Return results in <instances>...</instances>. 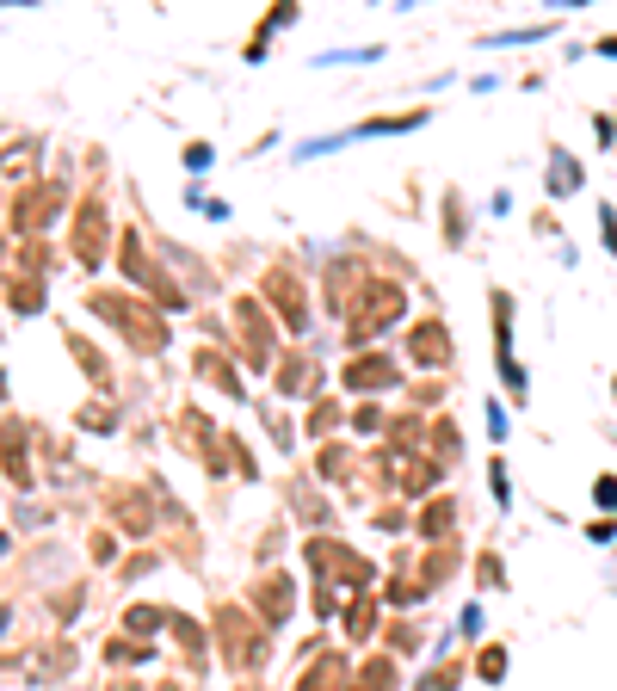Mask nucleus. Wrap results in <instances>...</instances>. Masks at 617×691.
<instances>
[{"label":"nucleus","instance_id":"f257e3e1","mask_svg":"<svg viewBox=\"0 0 617 691\" xmlns=\"http://www.w3.org/2000/svg\"><path fill=\"white\" fill-rule=\"evenodd\" d=\"M87 309H93V315H105V321H112L130 346H142V352H161V346H167V327H161V315H149V303L118 297V290H93Z\"/></svg>","mask_w":617,"mask_h":691},{"label":"nucleus","instance_id":"f03ea898","mask_svg":"<svg viewBox=\"0 0 617 691\" xmlns=\"http://www.w3.org/2000/svg\"><path fill=\"white\" fill-rule=\"evenodd\" d=\"M395 315H402V284H365L358 290V303L346 309V340H371L377 327H389Z\"/></svg>","mask_w":617,"mask_h":691},{"label":"nucleus","instance_id":"7ed1b4c3","mask_svg":"<svg viewBox=\"0 0 617 691\" xmlns=\"http://www.w3.org/2000/svg\"><path fill=\"white\" fill-rule=\"evenodd\" d=\"M56 210H62V186H25L13 198V210H7V229L13 235H38V229L56 223Z\"/></svg>","mask_w":617,"mask_h":691},{"label":"nucleus","instance_id":"20e7f679","mask_svg":"<svg viewBox=\"0 0 617 691\" xmlns=\"http://www.w3.org/2000/svg\"><path fill=\"white\" fill-rule=\"evenodd\" d=\"M216 630H223V648H229V667H253V661H260V654H266V636L260 630H253L247 624V617H241V605H223V611H216Z\"/></svg>","mask_w":617,"mask_h":691},{"label":"nucleus","instance_id":"39448f33","mask_svg":"<svg viewBox=\"0 0 617 691\" xmlns=\"http://www.w3.org/2000/svg\"><path fill=\"white\" fill-rule=\"evenodd\" d=\"M75 260L81 266L105 260V204H99V192L81 198V210H75Z\"/></svg>","mask_w":617,"mask_h":691},{"label":"nucleus","instance_id":"423d86ee","mask_svg":"<svg viewBox=\"0 0 617 691\" xmlns=\"http://www.w3.org/2000/svg\"><path fill=\"white\" fill-rule=\"evenodd\" d=\"M266 297H278V321H284V327H297V334H303L309 309H303V284L290 278V266H272V272H266Z\"/></svg>","mask_w":617,"mask_h":691},{"label":"nucleus","instance_id":"0eeeda50","mask_svg":"<svg viewBox=\"0 0 617 691\" xmlns=\"http://www.w3.org/2000/svg\"><path fill=\"white\" fill-rule=\"evenodd\" d=\"M340 377H346V389H389L402 371H395V352H371V358H346Z\"/></svg>","mask_w":617,"mask_h":691},{"label":"nucleus","instance_id":"6e6552de","mask_svg":"<svg viewBox=\"0 0 617 691\" xmlns=\"http://www.w3.org/2000/svg\"><path fill=\"white\" fill-rule=\"evenodd\" d=\"M303 556H309V568H315V574H346V580H371V568L358 562V556H346L340 543H328V537H315Z\"/></svg>","mask_w":617,"mask_h":691},{"label":"nucleus","instance_id":"1a4fd4ad","mask_svg":"<svg viewBox=\"0 0 617 691\" xmlns=\"http://www.w3.org/2000/svg\"><path fill=\"white\" fill-rule=\"evenodd\" d=\"M235 327H241V340H253V365H266L272 358V327H266V315H260V297H241L235 303Z\"/></svg>","mask_w":617,"mask_h":691},{"label":"nucleus","instance_id":"9d476101","mask_svg":"<svg viewBox=\"0 0 617 691\" xmlns=\"http://www.w3.org/2000/svg\"><path fill=\"white\" fill-rule=\"evenodd\" d=\"M290 593H297V580H290V574H266L260 587H253V605H260L266 624H284V617H290Z\"/></svg>","mask_w":617,"mask_h":691},{"label":"nucleus","instance_id":"9b49d317","mask_svg":"<svg viewBox=\"0 0 617 691\" xmlns=\"http://www.w3.org/2000/svg\"><path fill=\"white\" fill-rule=\"evenodd\" d=\"M408 352L420 358V365H445V358H451V334H445V321H420L414 334H408Z\"/></svg>","mask_w":617,"mask_h":691},{"label":"nucleus","instance_id":"f8f14e48","mask_svg":"<svg viewBox=\"0 0 617 691\" xmlns=\"http://www.w3.org/2000/svg\"><path fill=\"white\" fill-rule=\"evenodd\" d=\"M0 463H7V482L31 488V463H25V420H7V445H0Z\"/></svg>","mask_w":617,"mask_h":691},{"label":"nucleus","instance_id":"ddd939ff","mask_svg":"<svg viewBox=\"0 0 617 691\" xmlns=\"http://www.w3.org/2000/svg\"><path fill=\"white\" fill-rule=\"evenodd\" d=\"M192 371H198L204 383H216L223 395H247V389H241V377H235V365H229L223 352H198V358H192Z\"/></svg>","mask_w":617,"mask_h":691},{"label":"nucleus","instance_id":"4468645a","mask_svg":"<svg viewBox=\"0 0 617 691\" xmlns=\"http://www.w3.org/2000/svg\"><path fill=\"white\" fill-rule=\"evenodd\" d=\"M346 679V654H321V661L297 679V685H290V691H334Z\"/></svg>","mask_w":617,"mask_h":691},{"label":"nucleus","instance_id":"2eb2a0df","mask_svg":"<svg viewBox=\"0 0 617 691\" xmlns=\"http://www.w3.org/2000/svg\"><path fill=\"white\" fill-rule=\"evenodd\" d=\"M580 192V161L568 149H550V198H574Z\"/></svg>","mask_w":617,"mask_h":691},{"label":"nucleus","instance_id":"dca6fc26","mask_svg":"<svg viewBox=\"0 0 617 691\" xmlns=\"http://www.w3.org/2000/svg\"><path fill=\"white\" fill-rule=\"evenodd\" d=\"M494 340H500V358L513 352V297L506 290H494Z\"/></svg>","mask_w":617,"mask_h":691},{"label":"nucleus","instance_id":"f3484780","mask_svg":"<svg viewBox=\"0 0 617 691\" xmlns=\"http://www.w3.org/2000/svg\"><path fill=\"white\" fill-rule=\"evenodd\" d=\"M426 112H402V118H371V124H358L352 136H389V130H420Z\"/></svg>","mask_w":617,"mask_h":691},{"label":"nucleus","instance_id":"a211bd4d","mask_svg":"<svg viewBox=\"0 0 617 691\" xmlns=\"http://www.w3.org/2000/svg\"><path fill=\"white\" fill-rule=\"evenodd\" d=\"M31 167H38V149H31V142H19V149L0 155V173H7V179H25Z\"/></svg>","mask_w":617,"mask_h":691},{"label":"nucleus","instance_id":"6ab92c4d","mask_svg":"<svg viewBox=\"0 0 617 691\" xmlns=\"http://www.w3.org/2000/svg\"><path fill=\"white\" fill-rule=\"evenodd\" d=\"M395 679V661H389V654H377V661L365 667V679H358V691H383Z\"/></svg>","mask_w":617,"mask_h":691},{"label":"nucleus","instance_id":"aec40b11","mask_svg":"<svg viewBox=\"0 0 617 691\" xmlns=\"http://www.w3.org/2000/svg\"><path fill=\"white\" fill-rule=\"evenodd\" d=\"M457 445H463V439H457V426H451V420L432 426V457H445V463H451V457H457Z\"/></svg>","mask_w":617,"mask_h":691},{"label":"nucleus","instance_id":"412c9836","mask_svg":"<svg viewBox=\"0 0 617 691\" xmlns=\"http://www.w3.org/2000/svg\"><path fill=\"white\" fill-rule=\"evenodd\" d=\"M173 636L186 642V654H192V661H204V630L192 624V617H173Z\"/></svg>","mask_w":617,"mask_h":691},{"label":"nucleus","instance_id":"4be33fe9","mask_svg":"<svg viewBox=\"0 0 617 691\" xmlns=\"http://www.w3.org/2000/svg\"><path fill=\"white\" fill-rule=\"evenodd\" d=\"M550 19H543V25H519V31H500V38H488V44H537V38H550Z\"/></svg>","mask_w":617,"mask_h":691},{"label":"nucleus","instance_id":"5701e85b","mask_svg":"<svg viewBox=\"0 0 617 691\" xmlns=\"http://www.w3.org/2000/svg\"><path fill=\"white\" fill-rule=\"evenodd\" d=\"M161 624H173V617H167V611H155V605H136V611H130V630H142V636H155Z\"/></svg>","mask_w":617,"mask_h":691},{"label":"nucleus","instance_id":"b1692460","mask_svg":"<svg viewBox=\"0 0 617 691\" xmlns=\"http://www.w3.org/2000/svg\"><path fill=\"white\" fill-rule=\"evenodd\" d=\"M476 673H482V679H506V648H500V642H488V648H482Z\"/></svg>","mask_w":617,"mask_h":691},{"label":"nucleus","instance_id":"393cba45","mask_svg":"<svg viewBox=\"0 0 617 691\" xmlns=\"http://www.w3.org/2000/svg\"><path fill=\"white\" fill-rule=\"evenodd\" d=\"M118 519H124L130 531H149V506H142L136 494H124V500H118Z\"/></svg>","mask_w":617,"mask_h":691},{"label":"nucleus","instance_id":"a878e982","mask_svg":"<svg viewBox=\"0 0 617 691\" xmlns=\"http://www.w3.org/2000/svg\"><path fill=\"white\" fill-rule=\"evenodd\" d=\"M451 519H457V506L445 500V506H426V519H420V525H426V537H439V531H445Z\"/></svg>","mask_w":617,"mask_h":691},{"label":"nucleus","instance_id":"bb28decb","mask_svg":"<svg viewBox=\"0 0 617 691\" xmlns=\"http://www.w3.org/2000/svg\"><path fill=\"white\" fill-rule=\"evenodd\" d=\"M599 241H605V253L617 260V210H611V204H599Z\"/></svg>","mask_w":617,"mask_h":691},{"label":"nucleus","instance_id":"cd10ccee","mask_svg":"<svg viewBox=\"0 0 617 691\" xmlns=\"http://www.w3.org/2000/svg\"><path fill=\"white\" fill-rule=\"evenodd\" d=\"M593 506H599V513H617V476H599V482H593Z\"/></svg>","mask_w":617,"mask_h":691},{"label":"nucleus","instance_id":"c85d7f7f","mask_svg":"<svg viewBox=\"0 0 617 691\" xmlns=\"http://www.w3.org/2000/svg\"><path fill=\"white\" fill-rule=\"evenodd\" d=\"M321 476H346V445H328V451H321Z\"/></svg>","mask_w":617,"mask_h":691},{"label":"nucleus","instance_id":"c756f323","mask_svg":"<svg viewBox=\"0 0 617 691\" xmlns=\"http://www.w3.org/2000/svg\"><path fill=\"white\" fill-rule=\"evenodd\" d=\"M365 630H371V599H358L352 617H346V636H365Z\"/></svg>","mask_w":617,"mask_h":691},{"label":"nucleus","instance_id":"7c9ffc66","mask_svg":"<svg viewBox=\"0 0 617 691\" xmlns=\"http://www.w3.org/2000/svg\"><path fill=\"white\" fill-rule=\"evenodd\" d=\"M210 161H216V149H210V142H192V149H186V167H192V173H204Z\"/></svg>","mask_w":617,"mask_h":691},{"label":"nucleus","instance_id":"2f4dec72","mask_svg":"<svg viewBox=\"0 0 617 691\" xmlns=\"http://www.w3.org/2000/svg\"><path fill=\"white\" fill-rule=\"evenodd\" d=\"M334 420H340V408H334V402H321V408H315V414H309V432H328V426H334Z\"/></svg>","mask_w":617,"mask_h":691},{"label":"nucleus","instance_id":"473e14b6","mask_svg":"<svg viewBox=\"0 0 617 691\" xmlns=\"http://www.w3.org/2000/svg\"><path fill=\"white\" fill-rule=\"evenodd\" d=\"M451 685H457V667H432L426 673V691H451Z\"/></svg>","mask_w":617,"mask_h":691},{"label":"nucleus","instance_id":"72a5a7b5","mask_svg":"<svg viewBox=\"0 0 617 691\" xmlns=\"http://www.w3.org/2000/svg\"><path fill=\"white\" fill-rule=\"evenodd\" d=\"M118 556V543H112V531H93V562H112Z\"/></svg>","mask_w":617,"mask_h":691},{"label":"nucleus","instance_id":"f704fd0d","mask_svg":"<svg viewBox=\"0 0 617 691\" xmlns=\"http://www.w3.org/2000/svg\"><path fill=\"white\" fill-rule=\"evenodd\" d=\"M488 488H494V506H506V463L494 457V469H488Z\"/></svg>","mask_w":617,"mask_h":691},{"label":"nucleus","instance_id":"c9c22d12","mask_svg":"<svg viewBox=\"0 0 617 691\" xmlns=\"http://www.w3.org/2000/svg\"><path fill=\"white\" fill-rule=\"evenodd\" d=\"M500 377H506V389H513V395H525V371L513 365V358H500Z\"/></svg>","mask_w":617,"mask_h":691},{"label":"nucleus","instance_id":"e433bc0d","mask_svg":"<svg viewBox=\"0 0 617 691\" xmlns=\"http://www.w3.org/2000/svg\"><path fill=\"white\" fill-rule=\"evenodd\" d=\"M488 432H494V445L506 439V408H500V402H488Z\"/></svg>","mask_w":617,"mask_h":691},{"label":"nucleus","instance_id":"4c0bfd02","mask_svg":"<svg viewBox=\"0 0 617 691\" xmlns=\"http://www.w3.org/2000/svg\"><path fill=\"white\" fill-rule=\"evenodd\" d=\"M142 654H149V648H136V642H124V636L112 642V661H142Z\"/></svg>","mask_w":617,"mask_h":691},{"label":"nucleus","instance_id":"58836bf2","mask_svg":"<svg viewBox=\"0 0 617 691\" xmlns=\"http://www.w3.org/2000/svg\"><path fill=\"white\" fill-rule=\"evenodd\" d=\"M587 537H593V543H611V537H617V525H611V519H599V525H587Z\"/></svg>","mask_w":617,"mask_h":691},{"label":"nucleus","instance_id":"ea45409f","mask_svg":"<svg viewBox=\"0 0 617 691\" xmlns=\"http://www.w3.org/2000/svg\"><path fill=\"white\" fill-rule=\"evenodd\" d=\"M593 50H599V56H611V62H617V31H611V38H599V44H593Z\"/></svg>","mask_w":617,"mask_h":691},{"label":"nucleus","instance_id":"a19ab883","mask_svg":"<svg viewBox=\"0 0 617 691\" xmlns=\"http://www.w3.org/2000/svg\"><path fill=\"white\" fill-rule=\"evenodd\" d=\"M0 630H7V605H0Z\"/></svg>","mask_w":617,"mask_h":691},{"label":"nucleus","instance_id":"79ce46f5","mask_svg":"<svg viewBox=\"0 0 617 691\" xmlns=\"http://www.w3.org/2000/svg\"><path fill=\"white\" fill-rule=\"evenodd\" d=\"M0 395H7V377H0Z\"/></svg>","mask_w":617,"mask_h":691},{"label":"nucleus","instance_id":"37998d69","mask_svg":"<svg viewBox=\"0 0 617 691\" xmlns=\"http://www.w3.org/2000/svg\"><path fill=\"white\" fill-rule=\"evenodd\" d=\"M161 691H179V685H161Z\"/></svg>","mask_w":617,"mask_h":691},{"label":"nucleus","instance_id":"c03bdc74","mask_svg":"<svg viewBox=\"0 0 617 691\" xmlns=\"http://www.w3.org/2000/svg\"><path fill=\"white\" fill-rule=\"evenodd\" d=\"M611 395H617V377H611Z\"/></svg>","mask_w":617,"mask_h":691}]
</instances>
